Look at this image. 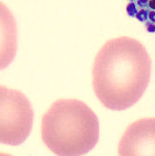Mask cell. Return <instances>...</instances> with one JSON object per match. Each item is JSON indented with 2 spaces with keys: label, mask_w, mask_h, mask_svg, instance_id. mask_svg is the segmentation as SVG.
<instances>
[{
  "label": "cell",
  "mask_w": 155,
  "mask_h": 156,
  "mask_svg": "<svg viewBox=\"0 0 155 156\" xmlns=\"http://www.w3.org/2000/svg\"><path fill=\"white\" fill-rule=\"evenodd\" d=\"M152 62L146 49L131 37L108 40L96 55L93 87L101 104L121 111L135 105L146 92Z\"/></svg>",
  "instance_id": "1"
},
{
  "label": "cell",
  "mask_w": 155,
  "mask_h": 156,
  "mask_svg": "<svg viewBox=\"0 0 155 156\" xmlns=\"http://www.w3.org/2000/svg\"><path fill=\"white\" fill-rule=\"evenodd\" d=\"M42 142L57 155H82L95 147L100 136L97 115L81 101L59 99L42 116Z\"/></svg>",
  "instance_id": "2"
},
{
  "label": "cell",
  "mask_w": 155,
  "mask_h": 156,
  "mask_svg": "<svg viewBox=\"0 0 155 156\" xmlns=\"http://www.w3.org/2000/svg\"><path fill=\"white\" fill-rule=\"evenodd\" d=\"M0 141L17 146L27 139L32 129L34 112L27 97L18 90L1 86Z\"/></svg>",
  "instance_id": "3"
},
{
  "label": "cell",
  "mask_w": 155,
  "mask_h": 156,
  "mask_svg": "<svg viewBox=\"0 0 155 156\" xmlns=\"http://www.w3.org/2000/svg\"><path fill=\"white\" fill-rule=\"evenodd\" d=\"M120 155H155V117L140 119L129 126L118 144Z\"/></svg>",
  "instance_id": "4"
},
{
  "label": "cell",
  "mask_w": 155,
  "mask_h": 156,
  "mask_svg": "<svg viewBox=\"0 0 155 156\" xmlns=\"http://www.w3.org/2000/svg\"><path fill=\"white\" fill-rule=\"evenodd\" d=\"M129 16L143 23L147 32L155 33V0H127Z\"/></svg>",
  "instance_id": "5"
}]
</instances>
